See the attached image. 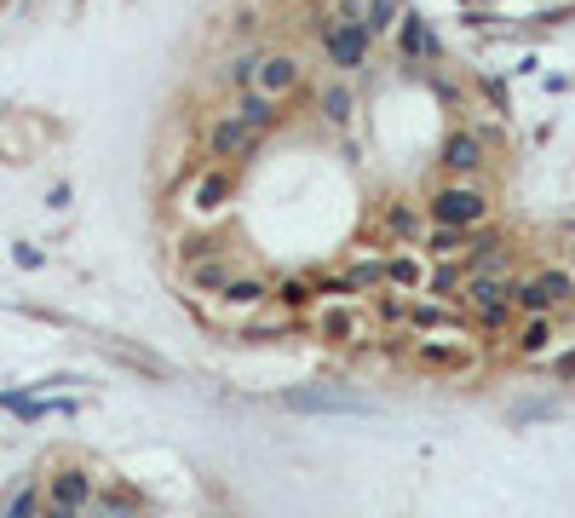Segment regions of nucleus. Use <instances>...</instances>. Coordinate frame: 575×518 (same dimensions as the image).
<instances>
[{"label":"nucleus","mask_w":575,"mask_h":518,"mask_svg":"<svg viewBox=\"0 0 575 518\" xmlns=\"http://www.w3.org/2000/svg\"><path fill=\"white\" fill-rule=\"evenodd\" d=\"M403 323L409 329H460V311L449 300H420V306L403 311Z\"/></svg>","instance_id":"nucleus-22"},{"label":"nucleus","mask_w":575,"mask_h":518,"mask_svg":"<svg viewBox=\"0 0 575 518\" xmlns=\"http://www.w3.org/2000/svg\"><path fill=\"white\" fill-rule=\"evenodd\" d=\"M230 196H236V173L230 167H207L202 179L190 185V213L196 219H219L230 208Z\"/></svg>","instance_id":"nucleus-10"},{"label":"nucleus","mask_w":575,"mask_h":518,"mask_svg":"<svg viewBox=\"0 0 575 518\" xmlns=\"http://www.w3.org/2000/svg\"><path fill=\"white\" fill-rule=\"evenodd\" d=\"M380 225H386V236H397L403 248H420V236H426V219H420V208H409V202H391V208L380 213Z\"/></svg>","instance_id":"nucleus-16"},{"label":"nucleus","mask_w":575,"mask_h":518,"mask_svg":"<svg viewBox=\"0 0 575 518\" xmlns=\"http://www.w3.org/2000/svg\"><path fill=\"white\" fill-rule=\"evenodd\" d=\"M317 110H322L328 127H351V116H357V93H351L345 81H328V87L317 93Z\"/></svg>","instance_id":"nucleus-19"},{"label":"nucleus","mask_w":575,"mask_h":518,"mask_svg":"<svg viewBox=\"0 0 575 518\" xmlns=\"http://www.w3.org/2000/svg\"><path fill=\"white\" fill-rule=\"evenodd\" d=\"M489 213H495V202H489V190H483L478 179H443V185L426 196V219H432V225L478 231Z\"/></svg>","instance_id":"nucleus-1"},{"label":"nucleus","mask_w":575,"mask_h":518,"mask_svg":"<svg viewBox=\"0 0 575 518\" xmlns=\"http://www.w3.org/2000/svg\"><path fill=\"white\" fill-rule=\"evenodd\" d=\"M317 41H322L328 64H334L340 75H357L368 64V47H374V35H368L363 24H334L328 12L317 18Z\"/></svg>","instance_id":"nucleus-3"},{"label":"nucleus","mask_w":575,"mask_h":518,"mask_svg":"<svg viewBox=\"0 0 575 518\" xmlns=\"http://www.w3.org/2000/svg\"><path fill=\"white\" fill-rule=\"evenodd\" d=\"M219 306H236V311H248V306H271V277H230L219 294H213Z\"/></svg>","instance_id":"nucleus-15"},{"label":"nucleus","mask_w":575,"mask_h":518,"mask_svg":"<svg viewBox=\"0 0 575 518\" xmlns=\"http://www.w3.org/2000/svg\"><path fill=\"white\" fill-rule=\"evenodd\" d=\"M41 507H46V490L41 484H23V490L6 501V513L0 518H41Z\"/></svg>","instance_id":"nucleus-27"},{"label":"nucleus","mask_w":575,"mask_h":518,"mask_svg":"<svg viewBox=\"0 0 575 518\" xmlns=\"http://www.w3.org/2000/svg\"><path fill=\"white\" fill-rule=\"evenodd\" d=\"M575 306V265H535L529 277H512V311L541 317V311Z\"/></svg>","instance_id":"nucleus-2"},{"label":"nucleus","mask_w":575,"mask_h":518,"mask_svg":"<svg viewBox=\"0 0 575 518\" xmlns=\"http://www.w3.org/2000/svg\"><path fill=\"white\" fill-rule=\"evenodd\" d=\"M374 311H380V323H403V311H409V306H403V300H380Z\"/></svg>","instance_id":"nucleus-32"},{"label":"nucleus","mask_w":575,"mask_h":518,"mask_svg":"<svg viewBox=\"0 0 575 518\" xmlns=\"http://www.w3.org/2000/svg\"><path fill=\"white\" fill-rule=\"evenodd\" d=\"M460 283H466V265H460V259H449V265L437 259V265H432V277H426V294H432V300H455V294H460Z\"/></svg>","instance_id":"nucleus-23"},{"label":"nucleus","mask_w":575,"mask_h":518,"mask_svg":"<svg viewBox=\"0 0 575 518\" xmlns=\"http://www.w3.org/2000/svg\"><path fill=\"white\" fill-rule=\"evenodd\" d=\"M437 98H443L449 110H466V93H460L455 81H443V75H437Z\"/></svg>","instance_id":"nucleus-30"},{"label":"nucleus","mask_w":575,"mask_h":518,"mask_svg":"<svg viewBox=\"0 0 575 518\" xmlns=\"http://www.w3.org/2000/svg\"><path fill=\"white\" fill-rule=\"evenodd\" d=\"M288 409L299 415H368L363 398H351V392H322V386H294V392H282Z\"/></svg>","instance_id":"nucleus-11"},{"label":"nucleus","mask_w":575,"mask_h":518,"mask_svg":"<svg viewBox=\"0 0 575 518\" xmlns=\"http://www.w3.org/2000/svg\"><path fill=\"white\" fill-rule=\"evenodd\" d=\"M437 162H443V179H483L489 173V144H483L478 127H455L437 150Z\"/></svg>","instance_id":"nucleus-4"},{"label":"nucleus","mask_w":575,"mask_h":518,"mask_svg":"<svg viewBox=\"0 0 575 518\" xmlns=\"http://www.w3.org/2000/svg\"><path fill=\"white\" fill-rule=\"evenodd\" d=\"M397 18H403V0H368L363 29L368 35H386V29H397Z\"/></svg>","instance_id":"nucleus-25"},{"label":"nucleus","mask_w":575,"mask_h":518,"mask_svg":"<svg viewBox=\"0 0 575 518\" xmlns=\"http://www.w3.org/2000/svg\"><path fill=\"white\" fill-rule=\"evenodd\" d=\"M426 259H420V248H403V254L386 259V288H397V294H426Z\"/></svg>","instance_id":"nucleus-14"},{"label":"nucleus","mask_w":575,"mask_h":518,"mask_svg":"<svg viewBox=\"0 0 575 518\" xmlns=\"http://www.w3.org/2000/svg\"><path fill=\"white\" fill-rule=\"evenodd\" d=\"M311 334H322L328 346H363V340H357L363 323H357L351 300H317V306H311Z\"/></svg>","instance_id":"nucleus-7"},{"label":"nucleus","mask_w":575,"mask_h":518,"mask_svg":"<svg viewBox=\"0 0 575 518\" xmlns=\"http://www.w3.org/2000/svg\"><path fill=\"white\" fill-rule=\"evenodd\" d=\"M253 144H259V133H253L248 121H236L230 110L225 116H213L207 121V133H202V150L207 156H219V162H248Z\"/></svg>","instance_id":"nucleus-5"},{"label":"nucleus","mask_w":575,"mask_h":518,"mask_svg":"<svg viewBox=\"0 0 575 518\" xmlns=\"http://www.w3.org/2000/svg\"><path fill=\"white\" fill-rule=\"evenodd\" d=\"M236 277V265H230L225 254H202V259H190V288L196 294H219V288Z\"/></svg>","instance_id":"nucleus-17"},{"label":"nucleus","mask_w":575,"mask_h":518,"mask_svg":"<svg viewBox=\"0 0 575 518\" xmlns=\"http://www.w3.org/2000/svg\"><path fill=\"white\" fill-rule=\"evenodd\" d=\"M276 334H294V311L288 317H253L236 329V340H276Z\"/></svg>","instance_id":"nucleus-26"},{"label":"nucleus","mask_w":575,"mask_h":518,"mask_svg":"<svg viewBox=\"0 0 575 518\" xmlns=\"http://www.w3.org/2000/svg\"><path fill=\"white\" fill-rule=\"evenodd\" d=\"M253 87L288 104V98L305 87V58H299V52H265V64H259V81H253Z\"/></svg>","instance_id":"nucleus-8"},{"label":"nucleus","mask_w":575,"mask_h":518,"mask_svg":"<svg viewBox=\"0 0 575 518\" xmlns=\"http://www.w3.org/2000/svg\"><path fill=\"white\" fill-rule=\"evenodd\" d=\"M230 116H236V121H248L253 133L265 139V133H271L276 121H282V98H271V93H259V87H248V93H236Z\"/></svg>","instance_id":"nucleus-13"},{"label":"nucleus","mask_w":575,"mask_h":518,"mask_svg":"<svg viewBox=\"0 0 575 518\" xmlns=\"http://www.w3.org/2000/svg\"><path fill=\"white\" fill-rule=\"evenodd\" d=\"M466 242H472V231H455V225H426V236H420V254L460 259V254H466Z\"/></svg>","instance_id":"nucleus-21"},{"label":"nucleus","mask_w":575,"mask_h":518,"mask_svg":"<svg viewBox=\"0 0 575 518\" xmlns=\"http://www.w3.org/2000/svg\"><path fill=\"white\" fill-rule=\"evenodd\" d=\"M397 52L409 58V64H420V58H432L437 52V41H432V29H426V18H397Z\"/></svg>","instance_id":"nucleus-18"},{"label":"nucleus","mask_w":575,"mask_h":518,"mask_svg":"<svg viewBox=\"0 0 575 518\" xmlns=\"http://www.w3.org/2000/svg\"><path fill=\"white\" fill-rule=\"evenodd\" d=\"M541 363H547L552 375H564V380H570V375H575V352H558V357H552V352H547V357H541Z\"/></svg>","instance_id":"nucleus-31"},{"label":"nucleus","mask_w":575,"mask_h":518,"mask_svg":"<svg viewBox=\"0 0 575 518\" xmlns=\"http://www.w3.org/2000/svg\"><path fill=\"white\" fill-rule=\"evenodd\" d=\"M414 363L432 369V375H472L483 363V352L472 340H420V346H414Z\"/></svg>","instance_id":"nucleus-6"},{"label":"nucleus","mask_w":575,"mask_h":518,"mask_svg":"<svg viewBox=\"0 0 575 518\" xmlns=\"http://www.w3.org/2000/svg\"><path fill=\"white\" fill-rule=\"evenodd\" d=\"M558 346V311H541V317H524L518 329H512V352L529 357V363H541V357Z\"/></svg>","instance_id":"nucleus-12"},{"label":"nucleus","mask_w":575,"mask_h":518,"mask_svg":"<svg viewBox=\"0 0 575 518\" xmlns=\"http://www.w3.org/2000/svg\"><path fill=\"white\" fill-rule=\"evenodd\" d=\"M115 363H133V369H144V375H167V363H156L150 352H138V346H110Z\"/></svg>","instance_id":"nucleus-28"},{"label":"nucleus","mask_w":575,"mask_h":518,"mask_svg":"<svg viewBox=\"0 0 575 518\" xmlns=\"http://www.w3.org/2000/svg\"><path fill=\"white\" fill-rule=\"evenodd\" d=\"M46 490V507H69V513H87L92 495H98V484H92L87 467H58L52 478L41 484Z\"/></svg>","instance_id":"nucleus-9"},{"label":"nucleus","mask_w":575,"mask_h":518,"mask_svg":"<svg viewBox=\"0 0 575 518\" xmlns=\"http://www.w3.org/2000/svg\"><path fill=\"white\" fill-rule=\"evenodd\" d=\"M363 12H368V0H334V6H328L334 24H363Z\"/></svg>","instance_id":"nucleus-29"},{"label":"nucleus","mask_w":575,"mask_h":518,"mask_svg":"<svg viewBox=\"0 0 575 518\" xmlns=\"http://www.w3.org/2000/svg\"><path fill=\"white\" fill-rule=\"evenodd\" d=\"M271 300L299 317V311L317 306V277H282V283H271Z\"/></svg>","instance_id":"nucleus-20"},{"label":"nucleus","mask_w":575,"mask_h":518,"mask_svg":"<svg viewBox=\"0 0 575 518\" xmlns=\"http://www.w3.org/2000/svg\"><path fill=\"white\" fill-rule=\"evenodd\" d=\"M41 518H75L69 507H41Z\"/></svg>","instance_id":"nucleus-33"},{"label":"nucleus","mask_w":575,"mask_h":518,"mask_svg":"<svg viewBox=\"0 0 575 518\" xmlns=\"http://www.w3.org/2000/svg\"><path fill=\"white\" fill-rule=\"evenodd\" d=\"M259 64H265V52H253V47H242L236 58L225 64V81L236 87V93H248L253 81H259Z\"/></svg>","instance_id":"nucleus-24"}]
</instances>
